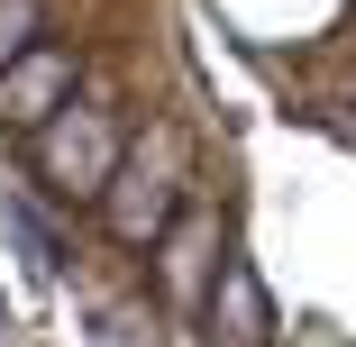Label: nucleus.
I'll list each match as a JSON object with an SVG mask.
<instances>
[{"instance_id": "1", "label": "nucleus", "mask_w": 356, "mask_h": 347, "mask_svg": "<svg viewBox=\"0 0 356 347\" xmlns=\"http://www.w3.org/2000/svg\"><path fill=\"white\" fill-rule=\"evenodd\" d=\"M119 165H128V156H119V128H110L101 110H55V119L37 128V174H46V192H110Z\"/></svg>"}, {"instance_id": "6", "label": "nucleus", "mask_w": 356, "mask_h": 347, "mask_svg": "<svg viewBox=\"0 0 356 347\" xmlns=\"http://www.w3.org/2000/svg\"><path fill=\"white\" fill-rule=\"evenodd\" d=\"M28 28H37V10H28V0H0V74L28 55Z\"/></svg>"}, {"instance_id": "4", "label": "nucleus", "mask_w": 356, "mask_h": 347, "mask_svg": "<svg viewBox=\"0 0 356 347\" xmlns=\"http://www.w3.org/2000/svg\"><path fill=\"white\" fill-rule=\"evenodd\" d=\"M210 347H274V302L247 256H229L220 284H210Z\"/></svg>"}, {"instance_id": "5", "label": "nucleus", "mask_w": 356, "mask_h": 347, "mask_svg": "<svg viewBox=\"0 0 356 347\" xmlns=\"http://www.w3.org/2000/svg\"><path fill=\"white\" fill-rule=\"evenodd\" d=\"M92 347H165L156 338V311H137V302H110L92 320Z\"/></svg>"}, {"instance_id": "3", "label": "nucleus", "mask_w": 356, "mask_h": 347, "mask_svg": "<svg viewBox=\"0 0 356 347\" xmlns=\"http://www.w3.org/2000/svg\"><path fill=\"white\" fill-rule=\"evenodd\" d=\"M64 101H74V55H64V46H28L10 74H0V128H28L37 137Z\"/></svg>"}, {"instance_id": "2", "label": "nucleus", "mask_w": 356, "mask_h": 347, "mask_svg": "<svg viewBox=\"0 0 356 347\" xmlns=\"http://www.w3.org/2000/svg\"><path fill=\"white\" fill-rule=\"evenodd\" d=\"M101 211H110V238L119 247H156L165 229H174V147H137L119 174H110V192H101Z\"/></svg>"}]
</instances>
